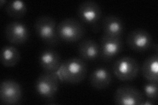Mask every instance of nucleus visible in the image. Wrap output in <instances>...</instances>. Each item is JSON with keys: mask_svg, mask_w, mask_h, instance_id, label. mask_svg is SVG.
I'll use <instances>...</instances> for the list:
<instances>
[{"mask_svg": "<svg viewBox=\"0 0 158 105\" xmlns=\"http://www.w3.org/2000/svg\"><path fill=\"white\" fill-rule=\"evenodd\" d=\"M87 71V65L84 60L73 57L62 62L57 74L61 81L67 83L77 84L85 79Z\"/></svg>", "mask_w": 158, "mask_h": 105, "instance_id": "nucleus-1", "label": "nucleus"}, {"mask_svg": "<svg viewBox=\"0 0 158 105\" xmlns=\"http://www.w3.org/2000/svg\"><path fill=\"white\" fill-rule=\"evenodd\" d=\"M57 32L59 39L62 41L77 42L84 37L85 28L81 22L73 18H68L61 21L57 26Z\"/></svg>", "mask_w": 158, "mask_h": 105, "instance_id": "nucleus-2", "label": "nucleus"}, {"mask_svg": "<svg viewBox=\"0 0 158 105\" xmlns=\"http://www.w3.org/2000/svg\"><path fill=\"white\" fill-rule=\"evenodd\" d=\"M34 29L44 43L51 46L58 44L60 39L57 32L56 21L52 17L46 15L39 17L34 24Z\"/></svg>", "mask_w": 158, "mask_h": 105, "instance_id": "nucleus-3", "label": "nucleus"}, {"mask_svg": "<svg viewBox=\"0 0 158 105\" xmlns=\"http://www.w3.org/2000/svg\"><path fill=\"white\" fill-rule=\"evenodd\" d=\"M102 9L99 4L94 1L87 0L81 3L77 9V15L81 21L90 25L94 32L100 31L99 21L102 18Z\"/></svg>", "mask_w": 158, "mask_h": 105, "instance_id": "nucleus-4", "label": "nucleus"}, {"mask_svg": "<svg viewBox=\"0 0 158 105\" xmlns=\"http://www.w3.org/2000/svg\"><path fill=\"white\" fill-rule=\"evenodd\" d=\"M113 73L119 80L132 81L138 76L140 71L139 64L131 57H122L114 63L112 68Z\"/></svg>", "mask_w": 158, "mask_h": 105, "instance_id": "nucleus-5", "label": "nucleus"}, {"mask_svg": "<svg viewBox=\"0 0 158 105\" xmlns=\"http://www.w3.org/2000/svg\"><path fill=\"white\" fill-rule=\"evenodd\" d=\"M57 73L45 72L39 76L35 82V90L39 96L48 101H53L59 87Z\"/></svg>", "mask_w": 158, "mask_h": 105, "instance_id": "nucleus-6", "label": "nucleus"}, {"mask_svg": "<svg viewBox=\"0 0 158 105\" xmlns=\"http://www.w3.org/2000/svg\"><path fill=\"white\" fill-rule=\"evenodd\" d=\"M144 101L143 93L131 86L118 87L114 95V102L118 105H141Z\"/></svg>", "mask_w": 158, "mask_h": 105, "instance_id": "nucleus-7", "label": "nucleus"}, {"mask_svg": "<svg viewBox=\"0 0 158 105\" xmlns=\"http://www.w3.org/2000/svg\"><path fill=\"white\" fill-rule=\"evenodd\" d=\"M100 57L108 62L119 54L123 47L122 38L111 37L103 34L100 38Z\"/></svg>", "mask_w": 158, "mask_h": 105, "instance_id": "nucleus-8", "label": "nucleus"}, {"mask_svg": "<svg viewBox=\"0 0 158 105\" xmlns=\"http://www.w3.org/2000/svg\"><path fill=\"white\" fill-rule=\"evenodd\" d=\"M22 87L18 82L6 79L0 85V99L3 104H16L22 98Z\"/></svg>", "mask_w": 158, "mask_h": 105, "instance_id": "nucleus-9", "label": "nucleus"}, {"mask_svg": "<svg viewBox=\"0 0 158 105\" xmlns=\"http://www.w3.org/2000/svg\"><path fill=\"white\" fill-rule=\"evenodd\" d=\"M127 42L128 47L137 52L147 51L152 46V37L144 29L138 28L128 35Z\"/></svg>", "mask_w": 158, "mask_h": 105, "instance_id": "nucleus-10", "label": "nucleus"}, {"mask_svg": "<svg viewBox=\"0 0 158 105\" xmlns=\"http://www.w3.org/2000/svg\"><path fill=\"white\" fill-rule=\"evenodd\" d=\"M29 30L27 25L21 21H13L9 23L5 28V36L10 43L21 45L29 38Z\"/></svg>", "mask_w": 158, "mask_h": 105, "instance_id": "nucleus-11", "label": "nucleus"}, {"mask_svg": "<svg viewBox=\"0 0 158 105\" xmlns=\"http://www.w3.org/2000/svg\"><path fill=\"white\" fill-rule=\"evenodd\" d=\"M39 63L45 72L57 73L62 61L57 51L52 49H47L40 55Z\"/></svg>", "mask_w": 158, "mask_h": 105, "instance_id": "nucleus-12", "label": "nucleus"}, {"mask_svg": "<svg viewBox=\"0 0 158 105\" xmlns=\"http://www.w3.org/2000/svg\"><path fill=\"white\" fill-rule=\"evenodd\" d=\"M103 34L108 36L122 38L124 34L125 25L122 19L115 15H107L102 22Z\"/></svg>", "mask_w": 158, "mask_h": 105, "instance_id": "nucleus-13", "label": "nucleus"}, {"mask_svg": "<svg viewBox=\"0 0 158 105\" xmlns=\"http://www.w3.org/2000/svg\"><path fill=\"white\" fill-rule=\"evenodd\" d=\"M78 53L84 61H96L100 57V47L92 39H85L79 43Z\"/></svg>", "mask_w": 158, "mask_h": 105, "instance_id": "nucleus-14", "label": "nucleus"}, {"mask_svg": "<svg viewBox=\"0 0 158 105\" xmlns=\"http://www.w3.org/2000/svg\"><path fill=\"white\" fill-rule=\"evenodd\" d=\"M89 82L91 86L96 89H106L112 82V74L107 68L98 67L90 74Z\"/></svg>", "mask_w": 158, "mask_h": 105, "instance_id": "nucleus-15", "label": "nucleus"}, {"mask_svg": "<svg viewBox=\"0 0 158 105\" xmlns=\"http://www.w3.org/2000/svg\"><path fill=\"white\" fill-rule=\"evenodd\" d=\"M158 55L154 54L148 57L142 64L141 72L148 82H158Z\"/></svg>", "mask_w": 158, "mask_h": 105, "instance_id": "nucleus-16", "label": "nucleus"}, {"mask_svg": "<svg viewBox=\"0 0 158 105\" xmlns=\"http://www.w3.org/2000/svg\"><path fill=\"white\" fill-rule=\"evenodd\" d=\"M21 60V53L18 49L11 46L2 47L0 53V61L6 67H13Z\"/></svg>", "mask_w": 158, "mask_h": 105, "instance_id": "nucleus-17", "label": "nucleus"}, {"mask_svg": "<svg viewBox=\"0 0 158 105\" xmlns=\"http://www.w3.org/2000/svg\"><path fill=\"white\" fill-rule=\"evenodd\" d=\"M6 11L9 17L14 18H21L24 16L27 12V6L26 3L20 0L8 2Z\"/></svg>", "mask_w": 158, "mask_h": 105, "instance_id": "nucleus-18", "label": "nucleus"}, {"mask_svg": "<svg viewBox=\"0 0 158 105\" xmlns=\"http://www.w3.org/2000/svg\"><path fill=\"white\" fill-rule=\"evenodd\" d=\"M158 82H148L144 86V93L145 96L153 101H157V99Z\"/></svg>", "mask_w": 158, "mask_h": 105, "instance_id": "nucleus-19", "label": "nucleus"}, {"mask_svg": "<svg viewBox=\"0 0 158 105\" xmlns=\"http://www.w3.org/2000/svg\"><path fill=\"white\" fill-rule=\"evenodd\" d=\"M142 104L144 105H152V104H155V101H153V100L148 99L147 100H145L144 102H143Z\"/></svg>", "mask_w": 158, "mask_h": 105, "instance_id": "nucleus-20", "label": "nucleus"}, {"mask_svg": "<svg viewBox=\"0 0 158 105\" xmlns=\"http://www.w3.org/2000/svg\"><path fill=\"white\" fill-rule=\"evenodd\" d=\"M6 3L7 2L5 1V0H1V1H0V7H2L4 6V4H6Z\"/></svg>", "mask_w": 158, "mask_h": 105, "instance_id": "nucleus-21", "label": "nucleus"}, {"mask_svg": "<svg viewBox=\"0 0 158 105\" xmlns=\"http://www.w3.org/2000/svg\"><path fill=\"white\" fill-rule=\"evenodd\" d=\"M153 49H155L156 54H157V46L156 43L153 44Z\"/></svg>", "mask_w": 158, "mask_h": 105, "instance_id": "nucleus-22", "label": "nucleus"}]
</instances>
